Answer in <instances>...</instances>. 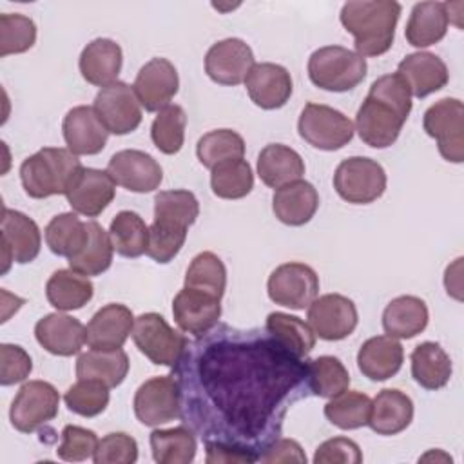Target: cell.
<instances>
[{"instance_id": "1", "label": "cell", "mask_w": 464, "mask_h": 464, "mask_svg": "<svg viewBox=\"0 0 464 464\" xmlns=\"http://www.w3.org/2000/svg\"><path fill=\"white\" fill-rule=\"evenodd\" d=\"M172 377L179 419L203 442L257 455L281 437L288 410L310 393L303 359L265 328L216 324L188 341Z\"/></svg>"}, {"instance_id": "2", "label": "cell", "mask_w": 464, "mask_h": 464, "mask_svg": "<svg viewBox=\"0 0 464 464\" xmlns=\"http://www.w3.org/2000/svg\"><path fill=\"white\" fill-rule=\"evenodd\" d=\"M198 216L199 201L190 190L176 188L158 192L145 254L156 263H170L185 245L187 230Z\"/></svg>"}, {"instance_id": "3", "label": "cell", "mask_w": 464, "mask_h": 464, "mask_svg": "<svg viewBox=\"0 0 464 464\" xmlns=\"http://www.w3.org/2000/svg\"><path fill=\"white\" fill-rule=\"evenodd\" d=\"M401 11V4L393 0H355L341 7L339 20L353 34L357 54L381 56L393 45Z\"/></svg>"}, {"instance_id": "4", "label": "cell", "mask_w": 464, "mask_h": 464, "mask_svg": "<svg viewBox=\"0 0 464 464\" xmlns=\"http://www.w3.org/2000/svg\"><path fill=\"white\" fill-rule=\"evenodd\" d=\"M82 161L63 147H44L20 165V181L27 196L44 199L67 194L80 172Z\"/></svg>"}, {"instance_id": "5", "label": "cell", "mask_w": 464, "mask_h": 464, "mask_svg": "<svg viewBox=\"0 0 464 464\" xmlns=\"http://www.w3.org/2000/svg\"><path fill=\"white\" fill-rule=\"evenodd\" d=\"M366 60L343 45H324L308 58L310 82L330 92H346L355 89L366 78Z\"/></svg>"}, {"instance_id": "6", "label": "cell", "mask_w": 464, "mask_h": 464, "mask_svg": "<svg viewBox=\"0 0 464 464\" xmlns=\"http://www.w3.org/2000/svg\"><path fill=\"white\" fill-rule=\"evenodd\" d=\"M132 341L136 348L154 364L174 368L188 339L174 330L163 315L156 312L141 314L134 319Z\"/></svg>"}, {"instance_id": "7", "label": "cell", "mask_w": 464, "mask_h": 464, "mask_svg": "<svg viewBox=\"0 0 464 464\" xmlns=\"http://www.w3.org/2000/svg\"><path fill=\"white\" fill-rule=\"evenodd\" d=\"M299 136L319 150H339L353 138L355 127L341 111L308 102L297 120Z\"/></svg>"}, {"instance_id": "8", "label": "cell", "mask_w": 464, "mask_h": 464, "mask_svg": "<svg viewBox=\"0 0 464 464\" xmlns=\"http://www.w3.org/2000/svg\"><path fill=\"white\" fill-rule=\"evenodd\" d=\"M334 188L341 199L352 205H368L386 190V172L382 165L366 156L343 160L334 174Z\"/></svg>"}, {"instance_id": "9", "label": "cell", "mask_w": 464, "mask_h": 464, "mask_svg": "<svg viewBox=\"0 0 464 464\" xmlns=\"http://www.w3.org/2000/svg\"><path fill=\"white\" fill-rule=\"evenodd\" d=\"M422 127L437 141L446 161H464V105L457 98H442L430 105L422 118Z\"/></svg>"}, {"instance_id": "10", "label": "cell", "mask_w": 464, "mask_h": 464, "mask_svg": "<svg viewBox=\"0 0 464 464\" xmlns=\"http://www.w3.org/2000/svg\"><path fill=\"white\" fill-rule=\"evenodd\" d=\"M60 395L47 381H27L18 390L9 408V419L14 430L33 433L58 415Z\"/></svg>"}, {"instance_id": "11", "label": "cell", "mask_w": 464, "mask_h": 464, "mask_svg": "<svg viewBox=\"0 0 464 464\" xmlns=\"http://www.w3.org/2000/svg\"><path fill=\"white\" fill-rule=\"evenodd\" d=\"M266 292L279 306L304 310L319 294V277L315 270L304 263H283L270 274Z\"/></svg>"}, {"instance_id": "12", "label": "cell", "mask_w": 464, "mask_h": 464, "mask_svg": "<svg viewBox=\"0 0 464 464\" xmlns=\"http://www.w3.org/2000/svg\"><path fill=\"white\" fill-rule=\"evenodd\" d=\"M100 121L111 134L125 136L141 123V103L134 87L125 82H114L102 87L92 103Z\"/></svg>"}, {"instance_id": "13", "label": "cell", "mask_w": 464, "mask_h": 464, "mask_svg": "<svg viewBox=\"0 0 464 464\" xmlns=\"http://www.w3.org/2000/svg\"><path fill=\"white\" fill-rule=\"evenodd\" d=\"M134 415L150 428L179 419V388L172 375L147 379L134 393Z\"/></svg>"}, {"instance_id": "14", "label": "cell", "mask_w": 464, "mask_h": 464, "mask_svg": "<svg viewBox=\"0 0 464 464\" xmlns=\"http://www.w3.org/2000/svg\"><path fill=\"white\" fill-rule=\"evenodd\" d=\"M406 120L408 116L399 109L382 98L368 94L357 111L355 130L368 147L386 149L397 141Z\"/></svg>"}, {"instance_id": "15", "label": "cell", "mask_w": 464, "mask_h": 464, "mask_svg": "<svg viewBox=\"0 0 464 464\" xmlns=\"http://www.w3.org/2000/svg\"><path fill=\"white\" fill-rule=\"evenodd\" d=\"M312 332L323 341H341L353 334L359 323L355 303L343 294L315 297L306 314Z\"/></svg>"}, {"instance_id": "16", "label": "cell", "mask_w": 464, "mask_h": 464, "mask_svg": "<svg viewBox=\"0 0 464 464\" xmlns=\"http://www.w3.org/2000/svg\"><path fill=\"white\" fill-rule=\"evenodd\" d=\"M42 234L34 219L20 210L4 208L2 214V274H5L11 263H31L40 254Z\"/></svg>"}, {"instance_id": "17", "label": "cell", "mask_w": 464, "mask_h": 464, "mask_svg": "<svg viewBox=\"0 0 464 464\" xmlns=\"http://www.w3.org/2000/svg\"><path fill=\"white\" fill-rule=\"evenodd\" d=\"M107 172L116 185L138 194L156 190L163 179L161 165L150 154L138 149H125L112 154Z\"/></svg>"}, {"instance_id": "18", "label": "cell", "mask_w": 464, "mask_h": 464, "mask_svg": "<svg viewBox=\"0 0 464 464\" xmlns=\"http://www.w3.org/2000/svg\"><path fill=\"white\" fill-rule=\"evenodd\" d=\"M172 315L181 332L201 337L219 323L221 299L208 292L183 286L174 295Z\"/></svg>"}, {"instance_id": "19", "label": "cell", "mask_w": 464, "mask_h": 464, "mask_svg": "<svg viewBox=\"0 0 464 464\" xmlns=\"http://www.w3.org/2000/svg\"><path fill=\"white\" fill-rule=\"evenodd\" d=\"M254 63V53L241 38L219 40L205 54V72L219 85H239Z\"/></svg>"}, {"instance_id": "20", "label": "cell", "mask_w": 464, "mask_h": 464, "mask_svg": "<svg viewBox=\"0 0 464 464\" xmlns=\"http://www.w3.org/2000/svg\"><path fill=\"white\" fill-rule=\"evenodd\" d=\"M134 92L147 112H158L169 105L179 89L174 63L167 58L149 60L136 74Z\"/></svg>"}, {"instance_id": "21", "label": "cell", "mask_w": 464, "mask_h": 464, "mask_svg": "<svg viewBox=\"0 0 464 464\" xmlns=\"http://www.w3.org/2000/svg\"><path fill=\"white\" fill-rule=\"evenodd\" d=\"M245 87L254 105L265 111L281 109L294 91L290 72L283 65L272 62L254 63L245 78Z\"/></svg>"}, {"instance_id": "22", "label": "cell", "mask_w": 464, "mask_h": 464, "mask_svg": "<svg viewBox=\"0 0 464 464\" xmlns=\"http://www.w3.org/2000/svg\"><path fill=\"white\" fill-rule=\"evenodd\" d=\"M67 149L76 156H94L103 150L109 130L100 121L94 107L76 105L63 116L62 123Z\"/></svg>"}, {"instance_id": "23", "label": "cell", "mask_w": 464, "mask_h": 464, "mask_svg": "<svg viewBox=\"0 0 464 464\" xmlns=\"http://www.w3.org/2000/svg\"><path fill=\"white\" fill-rule=\"evenodd\" d=\"M65 196L76 214L96 218L112 203L116 196V183L107 170L83 167Z\"/></svg>"}, {"instance_id": "24", "label": "cell", "mask_w": 464, "mask_h": 464, "mask_svg": "<svg viewBox=\"0 0 464 464\" xmlns=\"http://www.w3.org/2000/svg\"><path fill=\"white\" fill-rule=\"evenodd\" d=\"M134 315L120 303L102 306L89 321L85 343L92 350H118L132 334Z\"/></svg>"}, {"instance_id": "25", "label": "cell", "mask_w": 464, "mask_h": 464, "mask_svg": "<svg viewBox=\"0 0 464 464\" xmlns=\"http://www.w3.org/2000/svg\"><path fill=\"white\" fill-rule=\"evenodd\" d=\"M87 328L72 315L53 312L44 315L34 326V337L38 344L60 357H71L80 353L85 344Z\"/></svg>"}, {"instance_id": "26", "label": "cell", "mask_w": 464, "mask_h": 464, "mask_svg": "<svg viewBox=\"0 0 464 464\" xmlns=\"http://www.w3.org/2000/svg\"><path fill=\"white\" fill-rule=\"evenodd\" d=\"M397 74L406 82L415 98H426L440 91L450 80L446 63L428 51L406 54L397 65Z\"/></svg>"}, {"instance_id": "27", "label": "cell", "mask_w": 464, "mask_h": 464, "mask_svg": "<svg viewBox=\"0 0 464 464\" xmlns=\"http://www.w3.org/2000/svg\"><path fill=\"white\" fill-rule=\"evenodd\" d=\"M319 208V194L315 187L304 179L292 181L276 188L272 196L274 216L288 225L301 227L308 223Z\"/></svg>"}, {"instance_id": "28", "label": "cell", "mask_w": 464, "mask_h": 464, "mask_svg": "<svg viewBox=\"0 0 464 464\" xmlns=\"http://www.w3.org/2000/svg\"><path fill=\"white\" fill-rule=\"evenodd\" d=\"M123 53L121 47L111 38H94L80 54V72L83 80L96 87H107L118 82L121 71Z\"/></svg>"}, {"instance_id": "29", "label": "cell", "mask_w": 464, "mask_h": 464, "mask_svg": "<svg viewBox=\"0 0 464 464\" xmlns=\"http://www.w3.org/2000/svg\"><path fill=\"white\" fill-rule=\"evenodd\" d=\"M404 361L402 344L390 335L366 339L357 352L359 372L370 381H386L393 377Z\"/></svg>"}, {"instance_id": "30", "label": "cell", "mask_w": 464, "mask_h": 464, "mask_svg": "<svg viewBox=\"0 0 464 464\" xmlns=\"http://www.w3.org/2000/svg\"><path fill=\"white\" fill-rule=\"evenodd\" d=\"M413 420V402L411 399L395 388L381 390L373 401L368 417L372 431L377 435H397L404 431Z\"/></svg>"}, {"instance_id": "31", "label": "cell", "mask_w": 464, "mask_h": 464, "mask_svg": "<svg viewBox=\"0 0 464 464\" xmlns=\"http://www.w3.org/2000/svg\"><path fill=\"white\" fill-rule=\"evenodd\" d=\"M257 176L266 187L279 188L304 176V161L292 147L268 143L257 156Z\"/></svg>"}, {"instance_id": "32", "label": "cell", "mask_w": 464, "mask_h": 464, "mask_svg": "<svg viewBox=\"0 0 464 464\" xmlns=\"http://www.w3.org/2000/svg\"><path fill=\"white\" fill-rule=\"evenodd\" d=\"M428 306L417 295H399L382 312V328L395 339H411L428 326Z\"/></svg>"}, {"instance_id": "33", "label": "cell", "mask_w": 464, "mask_h": 464, "mask_svg": "<svg viewBox=\"0 0 464 464\" xmlns=\"http://www.w3.org/2000/svg\"><path fill=\"white\" fill-rule=\"evenodd\" d=\"M448 25L446 2H419L410 13L404 36L413 47H430L446 36Z\"/></svg>"}, {"instance_id": "34", "label": "cell", "mask_w": 464, "mask_h": 464, "mask_svg": "<svg viewBox=\"0 0 464 464\" xmlns=\"http://www.w3.org/2000/svg\"><path fill=\"white\" fill-rule=\"evenodd\" d=\"M94 294L91 279L72 268H60L53 272L45 285V295L51 306L58 312H71L83 308Z\"/></svg>"}, {"instance_id": "35", "label": "cell", "mask_w": 464, "mask_h": 464, "mask_svg": "<svg viewBox=\"0 0 464 464\" xmlns=\"http://www.w3.org/2000/svg\"><path fill=\"white\" fill-rule=\"evenodd\" d=\"M411 377L424 390L444 388L453 373V364L450 355L439 343L424 341L417 344L410 355Z\"/></svg>"}, {"instance_id": "36", "label": "cell", "mask_w": 464, "mask_h": 464, "mask_svg": "<svg viewBox=\"0 0 464 464\" xmlns=\"http://www.w3.org/2000/svg\"><path fill=\"white\" fill-rule=\"evenodd\" d=\"M129 355L118 350H89L78 355L76 377L96 379L105 382L109 388L120 386L129 373Z\"/></svg>"}, {"instance_id": "37", "label": "cell", "mask_w": 464, "mask_h": 464, "mask_svg": "<svg viewBox=\"0 0 464 464\" xmlns=\"http://www.w3.org/2000/svg\"><path fill=\"white\" fill-rule=\"evenodd\" d=\"M87 241L83 248L72 256L69 261V268L91 277L100 276L112 265V254L114 246L111 241V236L103 227L96 221H87Z\"/></svg>"}, {"instance_id": "38", "label": "cell", "mask_w": 464, "mask_h": 464, "mask_svg": "<svg viewBox=\"0 0 464 464\" xmlns=\"http://www.w3.org/2000/svg\"><path fill=\"white\" fill-rule=\"evenodd\" d=\"M152 459L158 464H188L196 457L198 442L188 426L154 430L149 437Z\"/></svg>"}, {"instance_id": "39", "label": "cell", "mask_w": 464, "mask_h": 464, "mask_svg": "<svg viewBox=\"0 0 464 464\" xmlns=\"http://www.w3.org/2000/svg\"><path fill=\"white\" fill-rule=\"evenodd\" d=\"M265 330L299 359L306 357L315 346V334L312 328L303 319L285 312L268 314Z\"/></svg>"}, {"instance_id": "40", "label": "cell", "mask_w": 464, "mask_h": 464, "mask_svg": "<svg viewBox=\"0 0 464 464\" xmlns=\"http://www.w3.org/2000/svg\"><path fill=\"white\" fill-rule=\"evenodd\" d=\"M87 221H82L76 212H62L45 227V243L56 256L71 259L87 241Z\"/></svg>"}, {"instance_id": "41", "label": "cell", "mask_w": 464, "mask_h": 464, "mask_svg": "<svg viewBox=\"0 0 464 464\" xmlns=\"http://www.w3.org/2000/svg\"><path fill=\"white\" fill-rule=\"evenodd\" d=\"M114 250L123 257H140L147 252L149 227L143 218L132 210H121L109 227Z\"/></svg>"}, {"instance_id": "42", "label": "cell", "mask_w": 464, "mask_h": 464, "mask_svg": "<svg viewBox=\"0 0 464 464\" xmlns=\"http://www.w3.org/2000/svg\"><path fill=\"white\" fill-rule=\"evenodd\" d=\"M308 388L312 395L332 399L341 395L350 386V373L344 364L334 355H319L306 362Z\"/></svg>"}, {"instance_id": "43", "label": "cell", "mask_w": 464, "mask_h": 464, "mask_svg": "<svg viewBox=\"0 0 464 464\" xmlns=\"http://www.w3.org/2000/svg\"><path fill=\"white\" fill-rule=\"evenodd\" d=\"M210 188L221 199H241L254 188V172L248 161L228 160L210 170Z\"/></svg>"}, {"instance_id": "44", "label": "cell", "mask_w": 464, "mask_h": 464, "mask_svg": "<svg viewBox=\"0 0 464 464\" xmlns=\"http://www.w3.org/2000/svg\"><path fill=\"white\" fill-rule=\"evenodd\" d=\"M372 399L357 390H346L324 404V417L341 430H357L368 424Z\"/></svg>"}, {"instance_id": "45", "label": "cell", "mask_w": 464, "mask_h": 464, "mask_svg": "<svg viewBox=\"0 0 464 464\" xmlns=\"http://www.w3.org/2000/svg\"><path fill=\"white\" fill-rule=\"evenodd\" d=\"M196 154L199 163L212 170L223 161L241 160L245 154V140L232 129H216L199 138Z\"/></svg>"}, {"instance_id": "46", "label": "cell", "mask_w": 464, "mask_h": 464, "mask_svg": "<svg viewBox=\"0 0 464 464\" xmlns=\"http://www.w3.org/2000/svg\"><path fill=\"white\" fill-rule=\"evenodd\" d=\"M185 127H187V114L183 107L169 103L161 111H158L152 125H150V138L156 149L163 154H176L181 150L185 141Z\"/></svg>"}, {"instance_id": "47", "label": "cell", "mask_w": 464, "mask_h": 464, "mask_svg": "<svg viewBox=\"0 0 464 464\" xmlns=\"http://www.w3.org/2000/svg\"><path fill=\"white\" fill-rule=\"evenodd\" d=\"M185 286L223 297L227 288V268L214 252H199L188 265Z\"/></svg>"}, {"instance_id": "48", "label": "cell", "mask_w": 464, "mask_h": 464, "mask_svg": "<svg viewBox=\"0 0 464 464\" xmlns=\"http://www.w3.org/2000/svg\"><path fill=\"white\" fill-rule=\"evenodd\" d=\"M109 399V386L96 379H78L63 395L67 408L82 417H96L103 413Z\"/></svg>"}, {"instance_id": "49", "label": "cell", "mask_w": 464, "mask_h": 464, "mask_svg": "<svg viewBox=\"0 0 464 464\" xmlns=\"http://www.w3.org/2000/svg\"><path fill=\"white\" fill-rule=\"evenodd\" d=\"M36 42L34 22L20 13L0 14V56L29 51Z\"/></svg>"}, {"instance_id": "50", "label": "cell", "mask_w": 464, "mask_h": 464, "mask_svg": "<svg viewBox=\"0 0 464 464\" xmlns=\"http://www.w3.org/2000/svg\"><path fill=\"white\" fill-rule=\"evenodd\" d=\"M98 437L92 430L67 424L62 430V444L56 450V455L67 462H82L94 457L98 448Z\"/></svg>"}, {"instance_id": "51", "label": "cell", "mask_w": 464, "mask_h": 464, "mask_svg": "<svg viewBox=\"0 0 464 464\" xmlns=\"http://www.w3.org/2000/svg\"><path fill=\"white\" fill-rule=\"evenodd\" d=\"M92 460L94 464H132L138 460V442L123 431L109 433L98 440Z\"/></svg>"}, {"instance_id": "52", "label": "cell", "mask_w": 464, "mask_h": 464, "mask_svg": "<svg viewBox=\"0 0 464 464\" xmlns=\"http://www.w3.org/2000/svg\"><path fill=\"white\" fill-rule=\"evenodd\" d=\"M0 384L11 386L16 382H22L29 377L33 370L31 355L18 344L4 343L0 346Z\"/></svg>"}, {"instance_id": "53", "label": "cell", "mask_w": 464, "mask_h": 464, "mask_svg": "<svg viewBox=\"0 0 464 464\" xmlns=\"http://www.w3.org/2000/svg\"><path fill=\"white\" fill-rule=\"evenodd\" d=\"M315 464H359L362 462L361 448L348 437H334L321 442L314 453Z\"/></svg>"}, {"instance_id": "54", "label": "cell", "mask_w": 464, "mask_h": 464, "mask_svg": "<svg viewBox=\"0 0 464 464\" xmlns=\"http://www.w3.org/2000/svg\"><path fill=\"white\" fill-rule=\"evenodd\" d=\"M259 462L263 464H306V455L301 444L294 439H276L259 453Z\"/></svg>"}, {"instance_id": "55", "label": "cell", "mask_w": 464, "mask_h": 464, "mask_svg": "<svg viewBox=\"0 0 464 464\" xmlns=\"http://www.w3.org/2000/svg\"><path fill=\"white\" fill-rule=\"evenodd\" d=\"M207 464H254L259 462L257 455L239 450L236 446L219 444V442H205Z\"/></svg>"}, {"instance_id": "56", "label": "cell", "mask_w": 464, "mask_h": 464, "mask_svg": "<svg viewBox=\"0 0 464 464\" xmlns=\"http://www.w3.org/2000/svg\"><path fill=\"white\" fill-rule=\"evenodd\" d=\"M437 455H439V450L437 451H430V453H426L424 457H420L419 460H426V459H435L437 460ZM444 460H450L451 462V457L450 455H440Z\"/></svg>"}]
</instances>
